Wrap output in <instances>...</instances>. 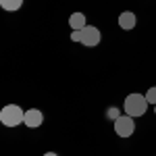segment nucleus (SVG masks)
I'll list each match as a JSON object with an SVG mask.
<instances>
[{
  "label": "nucleus",
  "instance_id": "6",
  "mask_svg": "<svg viewBox=\"0 0 156 156\" xmlns=\"http://www.w3.org/2000/svg\"><path fill=\"white\" fill-rule=\"evenodd\" d=\"M135 25H137V17H135V12H131V11H123V12L119 15V27H121V29H125V31H131Z\"/></svg>",
  "mask_w": 156,
  "mask_h": 156
},
{
  "label": "nucleus",
  "instance_id": "8",
  "mask_svg": "<svg viewBox=\"0 0 156 156\" xmlns=\"http://www.w3.org/2000/svg\"><path fill=\"white\" fill-rule=\"evenodd\" d=\"M23 6V0H0V9L6 12H17Z\"/></svg>",
  "mask_w": 156,
  "mask_h": 156
},
{
  "label": "nucleus",
  "instance_id": "1",
  "mask_svg": "<svg viewBox=\"0 0 156 156\" xmlns=\"http://www.w3.org/2000/svg\"><path fill=\"white\" fill-rule=\"evenodd\" d=\"M0 123L4 127H17V125L25 123V110L17 104H6L0 110Z\"/></svg>",
  "mask_w": 156,
  "mask_h": 156
},
{
  "label": "nucleus",
  "instance_id": "12",
  "mask_svg": "<svg viewBox=\"0 0 156 156\" xmlns=\"http://www.w3.org/2000/svg\"><path fill=\"white\" fill-rule=\"evenodd\" d=\"M44 156H58V154H56V152H46Z\"/></svg>",
  "mask_w": 156,
  "mask_h": 156
},
{
  "label": "nucleus",
  "instance_id": "10",
  "mask_svg": "<svg viewBox=\"0 0 156 156\" xmlns=\"http://www.w3.org/2000/svg\"><path fill=\"white\" fill-rule=\"evenodd\" d=\"M119 112H121L119 108H108V110H106V117H108V119H110V121H117V119H119V117H121Z\"/></svg>",
  "mask_w": 156,
  "mask_h": 156
},
{
  "label": "nucleus",
  "instance_id": "4",
  "mask_svg": "<svg viewBox=\"0 0 156 156\" xmlns=\"http://www.w3.org/2000/svg\"><path fill=\"white\" fill-rule=\"evenodd\" d=\"M115 131H117L119 137H131L133 131H135L133 117H129V115H121L119 119L115 121Z\"/></svg>",
  "mask_w": 156,
  "mask_h": 156
},
{
  "label": "nucleus",
  "instance_id": "9",
  "mask_svg": "<svg viewBox=\"0 0 156 156\" xmlns=\"http://www.w3.org/2000/svg\"><path fill=\"white\" fill-rule=\"evenodd\" d=\"M146 100H148V104H156V85L148 90V94H146Z\"/></svg>",
  "mask_w": 156,
  "mask_h": 156
},
{
  "label": "nucleus",
  "instance_id": "13",
  "mask_svg": "<svg viewBox=\"0 0 156 156\" xmlns=\"http://www.w3.org/2000/svg\"><path fill=\"white\" fill-rule=\"evenodd\" d=\"M154 112H156V104H154Z\"/></svg>",
  "mask_w": 156,
  "mask_h": 156
},
{
  "label": "nucleus",
  "instance_id": "2",
  "mask_svg": "<svg viewBox=\"0 0 156 156\" xmlns=\"http://www.w3.org/2000/svg\"><path fill=\"white\" fill-rule=\"evenodd\" d=\"M146 110H148L146 96H142V94H129L125 98V115H129V117L135 119V117L146 115Z\"/></svg>",
  "mask_w": 156,
  "mask_h": 156
},
{
  "label": "nucleus",
  "instance_id": "7",
  "mask_svg": "<svg viewBox=\"0 0 156 156\" xmlns=\"http://www.w3.org/2000/svg\"><path fill=\"white\" fill-rule=\"evenodd\" d=\"M85 15L83 12H73L71 17H69V27H71L73 31H81L85 27Z\"/></svg>",
  "mask_w": 156,
  "mask_h": 156
},
{
  "label": "nucleus",
  "instance_id": "5",
  "mask_svg": "<svg viewBox=\"0 0 156 156\" xmlns=\"http://www.w3.org/2000/svg\"><path fill=\"white\" fill-rule=\"evenodd\" d=\"M44 123V115H42V110H37V108H29V110H25V127H29V129H36Z\"/></svg>",
  "mask_w": 156,
  "mask_h": 156
},
{
  "label": "nucleus",
  "instance_id": "3",
  "mask_svg": "<svg viewBox=\"0 0 156 156\" xmlns=\"http://www.w3.org/2000/svg\"><path fill=\"white\" fill-rule=\"evenodd\" d=\"M100 40H102V34L94 25H85L83 29L79 31V44L85 46V48H96L100 44Z\"/></svg>",
  "mask_w": 156,
  "mask_h": 156
},
{
  "label": "nucleus",
  "instance_id": "11",
  "mask_svg": "<svg viewBox=\"0 0 156 156\" xmlns=\"http://www.w3.org/2000/svg\"><path fill=\"white\" fill-rule=\"evenodd\" d=\"M71 40H73V42H79V31H73V34H71Z\"/></svg>",
  "mask_w": 156,
  "mask_h": 156
}]
</instances>
